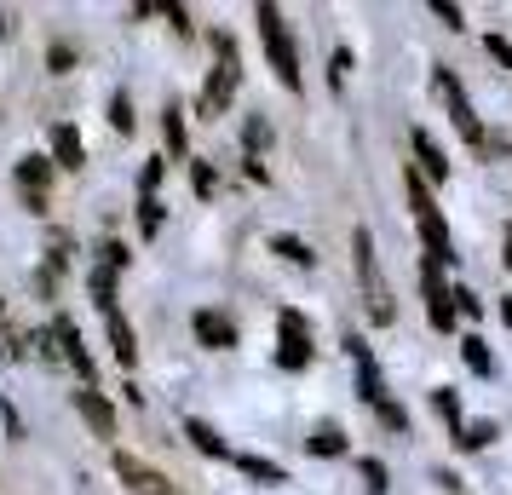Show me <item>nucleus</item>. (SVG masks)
Segmentation results:
<instances>
[{
    "mask_svg": "<svg viewBox=\"0 0 512 495\" xmlns=\"http://www.w3.org/2000/svg\"><path fill=\"white\" fill-rule=\"evenodd\" d=\"M346 352L357 357V392H363V403H369L374 415H380V426H392V432H403L409 426V409L392 398V386H386V375H380V363H374V352L363 346V334H351Z\"/></svg>",
    "mask_w": 512,
    "mask_h": 495,
    "instance_id": "obj_1",
    "label": "nucleus"
},
{
    "mask_svg": "<svg viewBox=\"0 0 512 495\" xmlns=\"http://www.w3.org/2000/svg\"><path fill=\"white\" fill-rule=\"evenodd\" d=\"M259 41H265V58H271V70H277V81L288 87V93H300L305 75H300V52H294V35H288V24H282V6H259Z\"/></svg>",
    "mask_w": 512,
    "mask_h": 495,
    "instance_id": "obj_2",
    "label": "nucleus"
},
{
    "mask_svg": "<svg viewBox=\"0 0 512 495\" xmlns=\"http://www.w3.org/2000/svg\"><path fill=\"white\" fill-rule=\"evenodd\" d=\"M351 254H357V283H363V300H369V317L374 323H392L397 306H392V288L380 277V260H374V236L357 225L351 231Z\"/></svg>",
    "mask_w": 512,
    "mask_h": 495,
    "instance_id": "obj_3",
    "label": "nucleus"
},
{
    "mask_svg": "<svg viewBox=\"0 0 512 495\" xmlns=\"http://www.w3.org/2000/svg\"><path fill=\"white\" fill-rule=\"evenodd\" d=\"M438 93H443V104H449V121H455V133H461L472 150H489L484 121L472 116V98H466V87H461V81H455L449 70H438Z\"/></svg>",
    "mask_w": 512,
    "mask_h": 495,
    "instance_id": "obj_4",
    "label": "nucleus"
},
{
    "mask_svg": "<svg viewBox=\"0 0 512 495\" xmlns=\"http://www.w3.org/2000/svg\"><path fill=\"white\" fill-rule=\"evenodd\" d=\"M213 47H219V70L208 75V93H202V110H208V116H219V110H225V104L236 98V87H242V70H236V47H231V35H219Z\"/></svg>",
    "mask_w": 512,
    "mask_h": 495,
    "instance_id": "obj_5",
    "label": "nucleus"
},
{
    "mask_svg": "<svg viewBox=\"0 0 512 495\" xmlns=\"http://www.w3.org/2000/svg\"><path fill=\"white\" fill-rule=\"evenodd\" d=\"M420 283H426V317H432V329L438 334H455V294L443 283V265H420Z\"/></svg>",
    "mask_w": 512,
    "mask_h": 495,
    "instance_id": "obj_6",
    "label": "nucleus"
},
{
    "mask_svg": "<svg viewBox=\"0 0 512 495\" xmlns=\"http://www.w3.org/2000/svg\"><path fill=\"white\" fill-rule=\"evenodd\" d=\"M277 329H282L277 363H282V369H305V363H311V334H305V317L282 306V311H277Z\"/></svg>",
    "mask_w": 512,
    "mask_h": 495,
    "instance_id": "obj_7",
    "label": "nucleus"
},
{
    "mask_svg": "<svg viewBox=\"0 0 512 495\" xmlns=\"http://www.w3.org/2000/svg\"><path fill=\"white\" fill-rule=\"evenodd\" d=\"M116 478H121V484H127L133 495H179V490H167V478H162L156 467H150V461L127 455V449L116 455Z\"/></svg>",
    "mask_w": 512,
    "mask_h": 495,
    "instance_id": "obj_8",
    "label": "nucleus"
},
{
    "mask_svg": "<svg viewBox=\"0 0 512 495\" xmlns=\"http://www.w3.org/2000/svg\"><path fill=\"white\" fill-rule=\"evenodd\" d=\"M409 144H415V173L426 179V185H443V179H449V156L438 150V139H432L426 127H415Z\"/></svg>",
    "mask_w": 512,
    "mask_h": 495,
    "instance_id": "obj_9",
    "label": "nucleus"
},
{
    "mask_svg": "<svg viewBox=\"0 0 512 495\" xmlns=\"http://www.w3.org/2000/svg\"><path fill=\"white\" fill-rule=\"evenodd\" d=\"M52 340H58V357H64L75 375L93 386V357H87V346H81V329H75L70 317H58V323H52Z\"/></svg>",
    "mask_w": 512,
    "mask_h": 495,
    "instance_id": "obj_10",
    "label": "nucleus"
},
{
    "mask_svg": "<svg viewBox=\"0 0 512 495\" xmlns=\"http://www.w3.org/2000/svg\"><path fill=\"white\" fill-rule=\"evenodd\" d=\"M190 329H196V340H202L208 352H231V346H236V323L225 317V311H196V323H190Z\"/></svg>",
    "mask_w": 512,
    "mask_h": 495,
    "instance_id": "obj_11",
    "label": "nucleus"
},
{
    "mask_svg": "<svg viewBox=\"0 0 512 495\" xmlns=\"http://www.w3.org/2000/svg\"><path fill=\"white\" fill-rule=\"evenodd\" d=\"M75 409H81V421L93 426L98 438H116V409L98 398L93 386H81V392H75Z\"/></svg>",
    "mask_w": 512,
    "mask_h": 495,
    "instance_id": "obj_12",
    "label": "nucleus"
},
{
    "mask_svg": "<svg viewBox=\"0 0 512 495\" xmlns=\"http://www.w3.org/2000/svg\"><path fill=\"white\" fill-rule=\"evenodd\" d=\"M415 225H420V242H426V260H432V265H455V248H449V225H443V213L415 219Z\"/></svg>",
    "mask_w": 512,
    "mask_h": 495,
    "instance_id": "obj_13",
    "label": "nucleus"
},
{
    "mask_svg": "<svg viewBox=\"0 0 512 495\" xmlns=\"http://www.w3.org/2000/svg\"><path fill=\"white\" fill-rule=\"evenodd\" d=\"M52 162H58V167H87L81 133H75L70 121H52Z\"/></svg>",
    "mask_w": 512,
    "mask_h": 495,
    "instance_id": "obj_14",
    "label": "nucleus"
},
{
    "mask_svg": "<svg viewBox=\"0 0 512 495\" xmlns=\"http://www.w3.org/2000/svg\"><path fill=\"white\" fill-rule=\"evenodd\" d=\"M104 329H110V346H116V363H139V340H133V329H127V317H121V306L116 311H104Z\"/></svg>",
    "mask_w": 512,
    "mask_h": 495,
    "instance_id": "obj_15",
    "label": "nucleus"
},
{
    "mask_svg": "<svg viewBox=\"0 0 512 495\" xmlns=\"http://www.w3.org/2000/svg\"><path fill=\"white\" fill-rule=\"evenodd\" d=\"M305 449L323 455V461H334V455H346V432H340L334 421H317L311 426V438H305Z\"/></svg>",
    "mask_w": 512,
    "mask_h": 495,
    "instance_id": "obj_16",
    "label": "nucleus"
},
{
    "mask_svg": "<svg viewBox=\"0 0 512 495\" xmlns=\"http://www.w3.org/2000/svg\"><path fill=\"white\" fill-rule=\"evenodd\" d=\"M403 196H409V213H415V219H432V213H438V202H432V185L420 179L415 167L403 173Z\"/></svg>",
    "mask_w": 512,
    "mask_h": 495,
    "instance_id": "obj_17",
    "label": "nucleus"
},
{
    "mask_svg": "<svg viewBox=\"0 0 512 495\" xmlns=\"http://www.w3.org/2000/svg\"><path fill=\"white\" fill-rule=\"evenodd\" d=\"M236 467L248 472L254 484H271V490H277V484H288V472H282L277 461H265V455H236Z\"/></svg>",
    "mask_w": 512,
    "mask_h": 495,
    "instance_id": "obj_18",
    "label": "nucleus"
},
{
    "mask_svg": "<svg viewBox=\"0 0 512 495\" xmlns=\"http://www.w3.org/2000/svg\"><path fill=\"white\" fill-rule=\"evenodd\" d=\"M271 254H282V260H288V265H300V271H311V265H317V254L305 248L300 236H288V231L271 236Z\"/></svg>",
    "mask_w": 512,
    "mask_h": 495,
    "instance_id": "obj_19",
    "label": "nucleus"
},
{
    "mask_svg": "<svg viewBox=\"0 0 512 495\" xmlns=\"http://www.w3.org/2000/svg\"><path fill=\"white\" fill-rule=\"evenodd\" d=\"M185 438L196 449H202V455H213V461H225V438H219V432H213L208 421H185Z\"/></svg>",
    "mask_w": 512,
    "mask_h": 495,
    "instance_id": "obj_20",
    "label": "nucleus"
},
{
    "mask_svg": "<svg viewBox=\"0 0 512 495\" xmlns=\"http://www.w3.org/2000/svg\"><path fill=\"white\" fill-rule=\"evenodd\" d=\"M162 133H167V150H173V156H185V110H179V104H167L162 110Z\"/></svg>",
    "mask_w": 512,
    "mask_h": 495,
    "instance_id": "obj_21",
    "label": "nucleus"
},
{
    "mask_svg": "<svg viewBox=\"0 0 512 495\" xmlns=\"http://www.w3.org/2000/svg\"><path fill=\"white\" fill-rule=\"evenodd\" d=\"M461 357H466V369H472V375H495V357H489V346L478 340V334H466V340H461Z\"/></svg>",
    "mask_w": 512,
    "mask_h": 495,
    "instance_id": "obj_22",
    "label": "nucleus"
},
{
    "mask_svg": "<svg viewBox=\"0 0 512 495\" xmlns=\"http://www.w3.org/2000/svg\"><path fill=\"white\" fill-rule=\"evenodd\" d=\"M495 432H501L495 421H472V426H461V432H455V444H461V449H484Z\"/></svg>",
    "mask_w": 512,
    "mask_h": 495,
    "instance_id": "obj_23",
    "label": "nucleus"
},
{
    "mask_svg": "<svg viewBox=\"0 0 512 495\" xmlns=\"http://www.w3.org/2000/svg\"><path fill=\"white\" fill-rule=\"evenodd\" d=\"M432 409H438L443 421H449L455 432H461V392H449V386H438V392H432Z\"/></svg>",
    "mask_w": 512,
    "mask_h": 495,
    "instance_id": "obj_24",
    "label": "nucleus"
},
{
    "mask_svg": "<svg viewBox=\"0 0 512 495\" xmlns=\"http://www.w3.org/2000/svg\"><path fill=\"white\" fill-rule=\"evenodd\" d=\"M139 231L144 236L162 231V202H156V196H139Z\"/></svg>",
    "mask_w": 512,
    "mask_h": 495,
    "instance_id": "obj_25",
    "label": "nucleus"
},
{
    "mask_svg": "<svg viewBox=\"0 0 512 495\" xmlns=\"http://www.w3.org/2000/svg\"><path fill=\"white\" fill-rule=\"evenodd\" d=\"M110 127H116V133H133V98L127 93L110 98Z\"/></svg>",
    "mask_w": 512,
    "mask_h": 495,
    "instance_id": "obj_26",
    "label": "nucleus"
},
{
    "mask_svg": "<svg viewBox=\"0 0 512 495\" xmlns=\"http://www.w3.org/2000/svg\"><path fill=\"white\" fill-rule=\"evenodd\" d=\"M242 139H248V156H259V150L271 144V127H265L259 116H248V127H242Z\"/></svg>",
    "mask_w": 512,
    "mask_h": 495,
    "instance_id": "obj_27",
    "label": "nucleus"
},
{
    "mask_svg": "<svg viewBox=\"0 0 512 495\" xmlns=\"http://www.w3.org/2000/svg\"><path fill=\"white\" fill-rule=\"evenodd\" d=\"M449 294H455V311H461V317H478V311H484V300H478V294H472V288H449Z\"/></svg>",
    "mask_w": 512,
    "mask_h": 495,
    "instance_id": "obj_28",
    "label": "nucleus"
},
{
    "mask_svg": "<svg viewBox=\"0 0 512 495\" xmlns=\"http://www.w3.org/2000/svg\"><path fill=\"white\" fill-rule=\"evenodd\" d=\"M484 47H489V58H495L501 70H512V41H507V35H489Z\"/></svg>",
    "mask_w": 512,
    "mask_h": 495,
    "instance_id": "obj_29",
    "label": "nucleus"
},
{
    "mask_svg": "<svg viewBox=\"0 0 512 495\" xmlns=\"http://www.w3.org/2000/svg\"><path fill=\"white\" fill-rule=\"evenodd\" d=\"M190 179H196V196H213V190H219V179H213V167H208V162L190 167Z\"/></svg>",
    "mask_w": 512,
    "mask_h": 495,
    "instance_id": "obj_30",
    "label": "nucleus"
},
{
    "mask_svg": "<svg viewBox=\"0 0 512 495\" xmlns=\"http://www.w3.org/2000/svg\"><path fill=\"white\" fill-rule=\"evenodd\" d=\"M363 484H369L374 495H386V467H380V461H363Z\"/></svg>",
    "mask_w": 512,
    "mask_h": 495,
    "instance_id": "obj_31",
    "label": "nucleus"
},
{
    "mask_svg": "<svg viewBox=\"0 0 512 495\" xmlns=\"http://www.w3.org/2000/svg\"><path fill=\"white\" fill-rule=\"evenodd\" d=\"M133 260V254H127V248H121V242H104V271H121V265Z\"/></svg>",
    "mask_w": 512,
    "mask_h": 495,
    "instance_id": "obj_32",
    "label": "nucleus"
},
{
    "mask_svg": "<svg viewBox=\"0 0 512 495\" xmlns=\"http://www.w3.org/2000/svg\"><path fill=\"white\" fill-rule=\"evenodd\" d=\"M432 18H443L449 29H461V6H449V0H432Z\"/></svg>",
    "mask_w": 512,
    "mask_h": 495,
    "instance_id": "obj_33",
    "label": "nucleus"
},
{
    "mask_svg": "<svg viewBox=\"0 0 512 495\" xmlns=\"http://www.w3.org/2000/svg\"><path fill=\"white\" fill-rule=\"evenodd\" d=\"M139 185H144V196H156V185H162V162H144Z\"/></svg>",
    "mask_w": 512,
    "mask_h": 495,
    "instance_id": "obj_34",
    "label": "nucleus"
},
{
    "mask_svg": "<svg viewBox=\"0 0 512 495\" xmlns=\"http://www.w3.org/2000/svg\"><path fill=\"white\" fill-rule=\"evenodd\" d=\"M328 75H334V87H340V81H346V75H351V52H346V47L334 52V70H328Z\"/></svg>",
    "mask_w": 512,
    "mask_h": 495,
    "instance_id": "obj_35",
    "label": "nucleus"
},
{
    "mask_svg": "<svg viewBox=\"0 0 512 495\" xmlns=\"http://www.w3.org/2000/svg\"><path fill=\"white\" fill-rule=\"evenodd\" d=\"M70 64H75V52H70V47H52V70L64 75V70H70Z\"/></svg>",
    "mask_w": 512,
    "mask_h": 495,
    "instance_id": "obj_36",
    "label": "nucleus"
},
{
    "mask_svg": "<svg viewBox=\"0 0 512 495\" xmlns=\"http://www.w3.org/2000/svg\"><path fill=\"white\" fill-rule=\"evenodd\" d=\"M501 323H507V329H512V300H501Z\"/></svg>",
    "mask_w": 512,
    "mask_h": 495,
    "instance_id": "obj_37",
    "label": "nucleus"
},
{
    "mask_svg": "<svg viewBox=\"0 0 512 495\" xmlns=\"http://www.w3.org/2000/svg\"><path fill=\"white\" fill-rule=\"evenodd\" d=\"M501 260H507V271H512V231H507V254H501Z\"/></svg>",
    "mask_w": 512,
    "mask_h": 495,
    "instance_id": "obj_38",
    "label": "nucleus"
}]
</instances>
